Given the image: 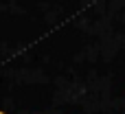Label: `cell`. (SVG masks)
Wrapping results in <instances>:
<instances>
[{
    "mask_svg": "<svg viewBox=\"0 0 125 114\" xmlns=\"http://www.w3.org/2000/svg\"><path fill=\"white\" fill-rule=\"evenodd\" d=\"M0 114H4V112H0Z\"/></svg>",
    "mask_w": 125,
    "mask_h": 114,
    "instance_id": "6da1fadb",
    "label": "cell"
}]
</instances>
